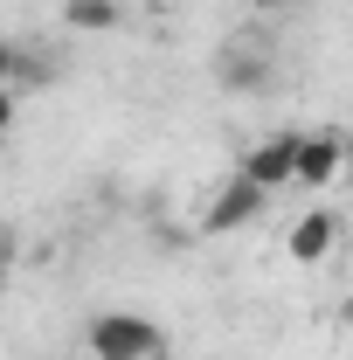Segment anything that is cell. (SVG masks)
<instances>
[{
    "mask_svg": "<svg viewBox=\"0 0 353 360\" xmlns=\"http://www.w3.org/2000/svg\"><path fill=\"white\" fill-rule=\"evenodd\" d=\"M84 347H90V360H167V333L146 312H97Z\"/></svg>",
    "mask_w": 353,
    "mask_h": 360,
    "instance_id": "obj_1",
    "label": "cell"
},
{
    "mask_svg": "<svg viewBox=\"0 0 353 360\" xmlns=\"http://www.w3.org/2000/svg\"><path fill=\"white\" fill-rule=\"evenodd\" d=\"M264 208H270V194L257 187V180H250V174H229L215 194H208V208H201V236H236V229L257 222Z\"/></svg>",
    "mask_w": 353,
    "mask_h": 360,
    "instance_id": "obj_2",
    "label": "cell"
},
{
    "mask_svg": "<svg viewBox=\"0 0 353 360\" xmlns=\"http://www.w3.org/2000/svg\"><path fill=\"white\" fill-rule=\"evenodd\" d=\"M298 153H305V132H277V139H264V146H250V153H243V174L257 180L264 194L298 187Z\"/></svg>",
    "mask_w": 353,
    "mask_h": 360,
    "instance_id": "obj_3",
    "label": "cell"
},
{
    "mask_svg": "<svg viewBox=\"0 0 353 360\" xmlns=\"http://www.w3.org/2000/svg\"><path fill=\"white\" fill-rule=\"evenodd\" d=\"M340 215L333 208H312V215H298L291 222V236H284V250H291V264H326L333 250H340Z\"/></svg>",
    "mask_w": 353,
    "mask_h": 360,
    "instance_id": "obj_4",
    "label": "cell"
},
{
    "mask_svg": "<svg viewBox=\"0 0 353 360\" xmlns=\"http://www.w3.org/2000/svg\"><path fill=\"white\" fill-rule=\"evenodd\" d=\"M347 174V139L340 132H305V153H298V187H333Z\"/></svg>",
    "mask_w": 353,
    "mask_h": 360,
    "instance_id": "obj_5",
    "label": "cell"
},
{
    "mask_svg": "<svg viewBox=\"0 0 353 360\" xmlns=\"http://www.w3.org/2000/svg\"><path fill=\"white\" fill-rule=\"evenodd\" d=\"M63 21L84 28V35H104V28L125 21V7H118V0H63Z\"/></svg>",
    "mask_w": 353,
    "mask_h": 360,
    "instance_id": "obj_6",
    "label": "cell"
},
{
    "mask_svg": "<svg viewBox=\"0 0 353 360\" xmlns=\"http://www.w3.org/2000/svg\"><path fill=\"white\" fill-rule=\"evenodd\" d=\"M340 326H347V333H353V291H347V305H340Z\"/></svg>",
    "mask_w": 353,
    "mask_h": 360,
    "instance_id": "obj_7",
    "label": "cell"
},
{
    "mask_svg": "<svg viewBox=\"0 0 353 360\" xmlns=\"http://www.w3.org/2000/svg\"><path fill=\"white\" fill-rule=\"evenodd\" d=\"M250 7H277V0H250Z\"/></svg>",
    "mask_w": 353,
    "mask_h": 360,
    "instance_id": "obj_8",
    "label": "cell"
}]
</instances>
